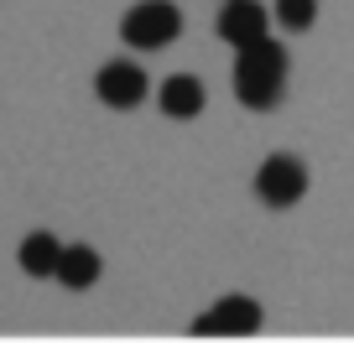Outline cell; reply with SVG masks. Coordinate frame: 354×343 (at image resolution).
Here are the masks:
<instances>
[{
  "label": "cell",
  "mask_w": 354,
  "mask_h": 343,
  "mask_svg": "<svg viewBox=\"0 0 354 343\" xmlns=\"http://www.w3.org/2000/svg\"><path fill=\"white\" fill-rule=\"evenodd\" d=\"M234 99L245 104V110L266 115L277 110L281 94H287V47L277 42V37H261V42H245L234 47Z\"/></svg>",
  "instance_id": "obj_1"
},
{
  "label": "cell",
  "mask_w": 354,
  "mask_h": 343,
  "mask_svg": "<svg viewBox=\"0 0 354 343\" xmlns=\"http://www.w3.org/2000/svg\"><path fill=\"white\" fill-rule=\"evenodd\" d=\"M120 37L136 52H162V47H172L183 37V11L172 0H136L120 21Z\"/></svg>",
  "instance_id": "obj_2"
},
{
  "label": "cell",
  "mask_w": 354,
  "mask_h": 343,
  "mask_svg": "<svg viewBox=\"0 0 354 343\" xmlns=\"http://www.w3.org/2000/svg\"><path fill=\"white\" fill-rule=\"evenodd\" d=\"M302 193H308V161L302 156L271 151L255 166V198L266 208H292V203H302Z\"/></svg>",
  "instance_id": "obj_3"
},
{
  "label": "cell",
  "mask_w": 354,
  "mask_h": 343,
  "mask_svg": "<svg viewBox=\"0 0 354 343\" xmlns=\"http://www.w3.org/2000/svg\"><path fill=\"white\" fill-rule=\"evenodd\" d=\"M94 94H100V104H110V110H136V104L151 94V78H146L141 63L115 57V63H104L100 73H94Z\"/></svg>",
  "instance_id": "obj_4"
},
{
  "label": "cell",
  "mask_w": 354,
  "mask_h": 343,
  "mask_svg": "<svg viewBox=\"0 0 354 343\" xmlns=\"http://www.w3.org/2000/svg\"><path fill=\"white\" fill-rule=\"evenodd\" d=\"M271 21H277V16L266 11L261 0H224V11H219V37H224L230 47H245V42L271 37Z\"/></svg>",
  "instance_id": "obj_5"
},
{
  "label": "cell",
  "mask_w": 354,
  "mask_h": 343,
  "mask_svg": "<svg viewBox=\"0 0 354 343\" xmlns=\"http://www.w3.org/2000/svg\"><path fill=\"white\" fill-rule=\"evenodd\" d=\"M255 328H261V307L250 297H219L214 312L193 322V333H255Z\"/></svg>",
  "instance_id": "obj_6"
},
{
  "label": "cell",
  "mask_w": 354,
  "mask_h": 343,
  "mask_svg": "<svg viewBox=\"0 0 354 343\" xmlns=\"http://www.w3.org/2000/svg\"><path fill=\"white\" fill-rule=\"evenodd\" d=\"M203 84L193 73H172V78H162V94H156V104H162V115L167 120H198L203 115Z\"/></svg>",
  "instance_id": "obj_7"
},
{
  "label": "cell",
  "mask_w": 354,
  "mask_h": 343,
  "mask_svg": "<svg viewBox=\"0 0 354 343\" xmlns=\"http://www.w3.org/2000/svg\"><path fill=\"white\" fill-rule=\"evenodd\" d=\"M104 260L94 244H63V260H57V281H63L68 291H88L94 281H100Z\"/></svg>",
  "instance_id": "obj_8"
},
{
  "label": "cell",
  "mask_w": 354,
  "mask_h": 343,
  "mask_svg": "<svg viewBox=\"0 0 354 343\" xmlns=\"http://www.w3.org/2000/svg\"><path fill=\"white\" fill-rule=\"evenodd\" d=\"M16 260H21V271L26 276H57V260H63V244H57V234H47V229H37V234H26L21 239V250H16Z\"/></svg>",
  "instance_id": "obj_9"
},
{
  "label": "cell",
  "mask_w": 354,
  "mask_h": 343,
  "mask_svg": "<svg viewBox=\"0 0 354 343\" xmlns=\"http://www.w3.org/2000/svg\"><path fill=\"white\" fill-rule=\"evenodd\" d=\"M271 16H277L281 32H313V21H318V0H277Z\"/></svg>",
  "instance_id": "obj_10"
}]
</instances>
